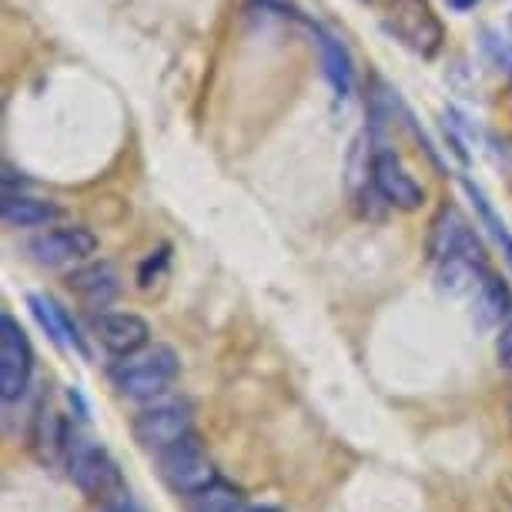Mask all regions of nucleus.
Returning <instances> with one entry per match:
<instances>
[{
    "label": "nucleus",
    "instance_id": "obj_5",
    "mask_svg": "<svg viewBox=\"0 0 512 512\" xmlns=\"http://www.w3.org/2000/svg\"><path fill=\"white\" fill-rule=\"evenodd\" d=\"M34 372V349L31 338L21 328V322L4 312L0 315V395L4 402H17L31 385Z\"/></svg>",
    "mask_w": 512,
    "mask_h": 512
},
{
    "label": "nucleus",
    "instance_id": "obj_2",
    "mask_svg": "<svg viewBox=\"0 0 512 512\" xmlns=\"http://www.w3.org/2000/svg\"><path fill=\"white\" fill-rule=\"evenodd\" d=\"M64 466H67V476H71V482L88 499L111 502V499H118L121 492H128V489H124L118 462H114L101 446H94V442L77 439V432L71 439V449H67Z\"/></svg>",
    "mask_w": 512,
    "mask_h": 512
},
{
    "label": "nucleus",
    "instance_id": "obj_15",
    "mask_svg": "<svg viewBox=\"0 0 512 512\" xmlns=\"http://www.w3.org/2000/svg\"><path fill=\"white\" fill-rule=\"evenodd\" d=\"M0 218H4L7 228H47L61 218V208H57L54 201L7 191L4 205H0Z\"/></svg>",
    "mask_w": 512,
    "mask_h": 512
},
{
    "label": "nucleus",
    "instance_id": "obj_8",
    "mask_svg": "<svg viewBox=\"0 0 512 512\" xmlns=\"http://www.w3.org/2000/svg\"><path fill=\"white\" fill-rule=\"evenodd\" d=\"M27 251L34 255L37 265H47V268H64V265H77L84 258H91L98 251V235L91 228H54V231H44L37 235Z\"/></svg>",
    "mask_w": 512,
    "mask_h": 512
},
{
    "label": "nucleus",
    "instance_id": "obj_13",
    "mask_svg": "<svg viewBox=\"0 0 512 512\" xmlns=\"http://www.w3.org/2000/svg\"><path fill=\"white\" fill-rule=\"evenodd\" d=\"M472 318H476L479 328H496L512 318V292L492 272L482 275L476 292H472Z\"/></svg>",
    "mask_w": 512,
    "mask_h": 512
},
{
    "label": "nucleus",
    "instance_id": "obj_6",
    "mask_svg": "<svg viewBox=\"0 0 512 512\" xmlns=\"http://www.w3.org/2000/svg\"><path fill=\"white\" fill-rule=\"evenodd\" d=\"M429 258L436 265L456 262V258H469V262H486L476 231L469 228V221L462 218L456 205H442L429 225Z\"/></svg>",
    "mask_w": 512,
    "mask_h": 512
},
{
    "label": "nucleus",
    "instance_id": "obj_23",
    "mask_svg": "<svg viewBox=\"0 0 512 512\" xmlns=\"http://www.w3.org/2000/svg\"><path fill=\"white\" fill-rule=\"evenodd\" d=\"M241 512H278L272 506H248V509H241Z\"/></svg>",
    "mask_w": 512,
    "mask_h": 512
},
{
    "label": "nucleus",
    "instance_id": "obj_3",
    "mask_svg": "<svg viewBox=\"0 0 512 512\" xmlns=\"http://www.w3.org/2000/svg\"><path fill=\"white\" fill-rule=\"evenodd\" d=\"M385 27L395 41L419 57H436L442 51V41H446V27H442L429 0H392Z\"/></svg>",
    "mask_w": 512,
    "mask_h": 512
},
{
    "label": "nucleus",
    "instance_id": "obj_20",
    "mask_svg": "<svg viewBox=\"0 0 512 512\" xmlns=\"http://www.w3.org/2000/svg\"><path fill=\"white\" fill-rule=\"evenodd\" d=\"M496 355H499V365L502 369L512 372V318L499 325V338H496Z\"/></svg>",
    "mask_w": 512,
    "mask_h": 512
},
{
    "label": "nucleus",
    "instance_id": "obj_11",
    "mask_svg": "<svg viewBox=\"0 0 512 512\" xmlns=\"http://www.w3.org/2000/svg\"><path fill=\"white\" fill-rule=\"evenodd\" d=\"M27 305H31L34 318L41 322V328L47 335H51L54 345H61V349H71L77 355H84L88 359V345H84V335L77 332L74 318L67 315V308H61L54 302L51 295H31L27 298Z\"/></svg>",
    "mask_w": 512,
    "mask_h": 512
},
{
    "label": "nucleus",
    "instance_id": "obj_1",
    "mask_svg": "<svg viewBox=\"0 0 512 512\" xmlns=\"http://www.w3.org/2000/svg\"><path fill=\"white\" fill-rule=\"evenodd\" d=\"M178 369V355L168 345H154V349L121 355V362L111 369V382L128 399H154L178 379Z\"/></svg>",
    "mask_w": 512,
    "mask_h": 512
},
{
    "label": "nucleus",
    "instance_id": "obj_9",
    "mask_svg": "<svg viewBox=\"0 0 512 512\" xmlns=\"http://www.w3.org/2000/svg\"><path fill=\"white\" fill-rule=\"evenodd\" d=\"M372 185L382 195L385 205L402 208V211H419L425 201L422 185L409 175V168L399 161L395 151H379L372 158Z\"/></svg>",
    "mask_w": 512,
    "mask_h": 512
},
{
    "label": "nucleus",
    "instance_id": "obj_24",
    "mask_svg": "<svg viewBox=\"0 0 512 512\" xmlns=\"http://www.w3.org/2000/svg\"><path fill=\"white\" fill-rule=\"evenodd\" d=\"M509 31H512V14H509Z\"/></svg>",
    "mask_w": 512,
    "mask_h": 512
},
{
    "label": "nucleus",
    "instance_id": "obj_21",
    "mask_svg": "<svg viewBox=\"0 0 512 512\" xmlns=\"http://www.w3.org/2000/svg\"><path fill=\"white\" fill-rule=\"evenodd\" d=\"M101 512H144L138 502L131 499V492H121L118 499H111V502H101Z\"/></svg>",
    "mask_w": 512,
    "mask_h": 512
},
{
    "label": "nucleus",
    "instance_id": "obj_14",
    "mask_svg": "<svg viewBox=\"0 0 512 512\" xmlns=\"http://www.w3.org/2000/svg\"><path fill=\"white\" fill-rule=\"evenodd\" d=\"M67 285H71V292L77 298H84L91 308H108L114 298H118V288H121L118 272H114L108 262L77 268V272L67 278Z\"/></svg>",
    "mask_w": 512,
    "mask_h": 512
},
{
    "label": "nucleus",
    "instance_id": "obj_4",
    "mask_svg": "<svg viewBox=\"0 0 512 512\" xmlns=\"http://www.w3.org/2000/svg\"><path fill=\"white\" fill-rule=\"evenodd\" d=\"M161 479L168 482L171 492L188 496V499L201 496L205 489L221 482L215 462H211L208 449L195 439V432L161 452Z\"/></svg>",
    "mask_w": 512,
    "mask_h": 512
},
{
    "label": "nucleus",
    "instance_id": "obj_25",
    "mask_svg": "<svg viewBox=\"0 0 512 512\" xmlns=\"http://www.w3.org/2000/svg\"><path fill=\"white\" fill-rule=\"evenodd\" d=\"M509 71H512V67H509Z\"/></svg>",
    "mask_w": 512,
    "mask_h": 512
},
{
    "label": "nucleus",
    "instance_id": "obj_12",
    "mask_svg": "<svg viewBox=\"0 0 512 512\" xmlns=\"http://www.w3.org/2000/svg\"><path fill=\"white\" fill-rule=\"evenodd\" d=\"M71 425H67L54 409H41L34 419V432H31V446L34 456L44 462V466H57V462L67 459V449H71Z\"/></svg>",
    "mask_w": 512,
    "mask_h": 512
},
{
    "label": "nucleus",
    "instance_id": "obj_10",
    "mask_svg": "<svg viewBox=\"0 0 512 512\" xmlns=\"http://www.w3.org/2000/svg\"><path fill=\"white\" fill-rule=\"evenodd\" d=\"M94 332L111 355H131L148 345L151 325L134 312H104L94 318Z\"/></svg>",
    "mask_w": 512,
    "mask_h": 512
},
{
    "label": "nucleus",
    "instance_id": "obj_22",
    "mask_svg": "<svg viewBox=\"0 0 512 512\" xmlns=\"http://www.w3.org/2000/svg\"><path fill=\"white\" fill-rule=\"evenodd\" d=\"M446 4L452 7V11H459V14H462V11H469V7H476L479 0H446Z\"/></svg>",
    "mask_w": 512,
    "mask_h": 512
},
{
    "label": "nucleus",
    "instance_id": "obj_16",
    "mask_svg": "<svg viewBox=\"0 0 512 512\" xmlns=\"http://www.w3.org/2000/svg\"><path fill=\"white\" fill-rule=\"evenodd\" d=\"M315 44H318V54H322V67H325V77H328V84H332V91L338 98H349L352 81H355L352 54L345 51V44L338 41L335 34L322 31V27H315Z\"/></svg>",
    "mask_w": 512,
    "mask_h": 512
},
{
    "label": "nucleus",
    "instance_id": "obj_19",
    "mask_svg": "<svg viewBox=\"0 0 512 512\" xmlns=\"http://www.w3.org/2000/svg\"><path fill=\"white\" fill-rule=\"evenodd\" d=\"M164 268H168V248L151 251V255L144 258V265L138 268V285H141V288L158 285V278L164 275Z\"/></svg>",
    "mask_w": 512,
    "mask_h": 512
},
{
    "label": "nucleus",
    "instance_id": "obj_18",
    "mask_svg": "<svg viewBox=\"0 0 512 512\" xmlns=\"http://www.w3.org/2000/svg\"><path fill=\"white\" fill-rule=\"evenodd\" d=\"M191 502H195V512H241V496L225 482H215Z\"/></svg>",
    "mask_w": 512,
    "mask_h": 512
},
{
    "label": "nucleus",
    "instance_id": "obj_7",
    "mask_svg": "<svg viewBox=\"0 0 512 512\" xmlns=\"http://www.w3.org/2000/svg\"><path fill=\"white\" fill-rule=\"evenodd\" d=\"M131 432H134V439H138V446L151 449V452L171 449L175 442L191 436V409H188V402L171 399V402L151 405V409H144V412L134 415Z\"/></svg>",
    "mask_w": 512,
    "mask_h": 512
},
{
    "label": "nucleus",
    "instance_id": "obj_17",
    "mask_svg": "<svg viewBox=\"0 0 512 512\" xmlns=\"http://www.w3.org/2000/svg\"><path fill=\"white\" fill-rule=\"evenodd\" d=\"M462 188H466V195L472 198V205H476L479 221L489 228V235L496 238V245L502 248V255H506V262L512 265V231H509V225L496 215V208H492V201H489L486 195H482V191H479L476 185H472V181H462Z\"/></svg>",
    "mask_w": 512,
    "mask_h": 512
}]
</instances>
